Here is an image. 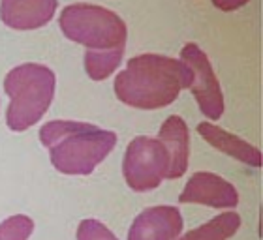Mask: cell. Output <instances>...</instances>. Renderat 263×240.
Returning <instances> with one entry per match:
<instances>
[{
  "instance_id": "14",
  "label": "cell",
  "mask_w": 263,
  "mask_h": 240,
  "mask_svg": "<svg viewBox=\"0 0 263 240\" xmlns=\"http://www.w3.org/2000/svg\"><path fill=\"white\" fill-rule=\"evenodd\" d=\"M34 231V222L25 214L10 216L0 224V240H28Z\"/></svg>"
},
{
  "instance_id": "12",
  "label": "cell",
  "mask_w": 263,
  "mask_h": 240,
  "mask_svg": "<svg viewBox=\"0 0 263 240\" xmlns=\"http://www.w3.org/2000/svg\"><path fill=\"white\" fill-rule=\"evenodd\" d=\"M241 227V218L237 212L218 214L216 218L209 219L207 224L199 225L197 229L188 231L186 235L179 240H230Z\"/></svg>"
},
{
  "instance_id": "4",
  "label": "cell",
  "mask_w": 263,
  "mask_h": 240,
  "mask_svg": "<svg viewBox=\"0 0 263 240\" xmlns=\"http://www.w3.org/2000/svg\"><path fill=\"white\" fill-rule=\"evenodd\" d=\"M66 38L92 51L124 49L128 28L115 11L102 6L77 2L66 6L59 17Z\"/></svg>"
},
{
  "instance_id": "9",
  "label": "cell",
  "mask_w": 263,
  "mask_h": 240,
  "mask_svg": "<svg viewBox=\"0 0 263 240\" xmlns=\"http://www.w3.org/2000/svg\"><path fill=\"white\" fill-rule=\"evenodd\" d=\"M57 0H0V17L13 30H36L55 17Z\"/></svg>"
},
{
  "instance_id": "13",
  "label": "cell",
  "mask_w": 263,
  "mask_h": 240,
  "mask_svg": "<svg viewBox=\"0 0 263 240\" xmlns=\"http://www.w3.org/2000/svg\"><path fill=\"white\" fill-rule=\"evenodd\" d=\"M124 49L92 51L85 53V70L92 81H104L121 66Z\"/></svg>"
},
{
  "instance_id": "1",
  "label": "cell",
  "mask_w": 263,
  "mask_h": 240,
  "mask_svg": "<svg viewBox=\"0 0 263 240\" xmlns=\"http://www.w3.org/2000/svg\"><path fill=\"white\" fill-rule=\"evenodd\" d=\"M190 83L192 71L182 60L147 53L128 60L115 79V94L136 109H162L173 104Z\"/></svg>"
},
{
  "instance_id": "5",
  "label": "cell",
  "mask_w": 263,
  "mask_h": 240,
  "mask_svg": "<svg viewBox=\"0 0 263 240\" xmlns=\"http://www.w3.org/2000/svg\"><path fill=\"white\" fill-rule=\"evenodd\" d=\"M170 158L164 145L153 137H136L128 145L122 173L134 191H151L167 176Z\"/></svg>"
},
{
  "instance_id": "3",
  "label": "cell",
  "mask_w": 263,
  "mask_h": 240,
  "mask_svg": "<svg viewBox=\"0 0 263 240\" xmlns=\"http://www.w3.org/2000/svg\"><path fill=\"white\" fill-rule=\"evenodd\" d=\"M55 73L44 64L15 66L4 79V90L10 96L6 124L13 131L32 128L47 113L55 96Z\"/></svg>"
},
{
  "instance_id": "8",
  "label": "cell",
  "mask_w": 263,
  "mask_h": 240,
  "mask_svg": "<svg viewBox=\"0 0 263 240\" xmlns=\"http://www.w3.org/2000/svg\"><path fill=\"white\" fill-rule=\"evenodd\" d=\"M181 233L182 216L175 207H153L134 219L128 240H177Z\"/></svg>"
},
{
  "instance_id": "15",
  "label": "cell",
  "mask_w": 263,
  "mask_h": 240,
  "mask_svg": "<svg viewBox=\"0 0 263 240\" xmlns=\"http://www.w3.org/2000/svg\"><path fill=\"white\" fill-rule=\"evenodd\" d=\"M77 240H119L98 219H83L77 227Z\"/></svg>"
},
{
  "instance_id": "16",
  "label": "cell",
  "mask_w": 263,
  "mask_h": 240,
  "mask_svg": "<svg viewBox=\"0 0 263 240\" xmlns=\"http://www.w3.org/2000/svg\"><path fill=\"white\" fill-rule=\"evenodd\" d=\"M248 0H213L214 8H218L222 11H235L239 8L247 4Z\"/></svg>"
},
{
  "instance_id": "7",
  "label": "cell",
  "mask_w": 263,
  "mask_h": 240,
  "mask_svg": "<svg viewBox=\"0 0 263 240\" xmlns=\"http://www.w3.org/2000/svg\"><path fill=\"white\" fill-rule=\"evenodd\" d=\"M179 201L199 203V205H207V207L214 208H235L239 205V193H237L235 186L226 178L214 175V173L201 171V173L190 176Z\"/></svg>"
},
{
  "instance_id": "6",
  "label": "cell",
  "mask_w": 263,
  "mask_h": 240,
  "mask_svg": "<svg viewBox=\"0 0 263 240\" xmlns=\"http://www.w3.org/2000/svg\"><path fill=\"white\" fill-rule=\"evenodd\" d=\"M181 60L192 71V90L197 107L209 120H218L224 115V94L207 55L196 44H186L181 51Z\"/></svg>"
},
{
  "instance_id": "2",
  "label": "cell",
  "mask_w": 263,
  "mask_h": 240,
  "mask_svg": "<svg viewBox=\"0 0 263 240\" xmlns=\"http://www.w3.org/2000/svg\"><path fill=\"white\" fill-rule=\"evenodd\" d=\"M40 141L51 156V164L64 175H90L117 145L109 130L76 120H53L42 126Z\"/></svg>"
},
{
  "instance_id": "11",
  "label": "cell",
  "mask_w": 263,
  "mask_h": 240,
  "mask_svg": "<svg viewBox=\"0 0 263 240\" xmlns=\"http://www.w3.org/2000/svg\"><path fill=\"white\" fill-rule=\"evenodd\" d=\"M197 133L220 152L228 154V156L239 159L250 167H261V150L250 143L242 141L241 137L233 135V133L222 130L211 122H201L197 126Z\"/></svg>"
},
{
  "instance_id": "10",
  "label": "cell",
  "mask_w": 263,
  "mask_h": 240,
  "mask_svg": "<svg viewBox=\"0 0 263 240\" xmlns=\"http://www.w3.org/2000/svg\"><path fill=\"white\" fill-rule=\"evenodd\" d=\"M158 141L164 145L170 158L165 178H181L188 169V156H190V133L186 122L179 115H171L160 128Z\"/></svg>"
}]
</instances>
